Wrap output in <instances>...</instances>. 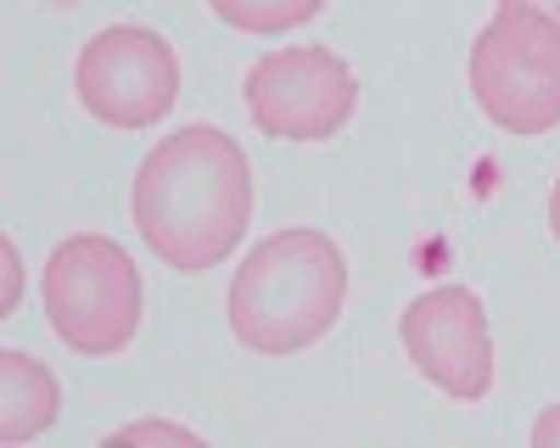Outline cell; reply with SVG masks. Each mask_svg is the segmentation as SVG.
<instances>
[{
    "label": "cell",
    "instance_id": "1",
    "mask_svg": "<svg viewBox=\"0 0 560 448\" xmlns=\"http://www.w3.org/2000/svg\"><path fill=\"white\" fill-rule=\"evenodd\" d=\"M135 231L168 269L202 275L242 247L253 224L247 152L219 123H185L135 168Z\"/></svg>",
    "mask_w": 560,
    "mask_h": 448
},
{
    "label": "cell",
    "instance_id": "2",
    "mask_svg": "<svg viewBox=\"0 0 560 448\" xmlns=\"http://www.w3.org/2000/svg\"><path fill=\"white\" fill-rule=\"evenodd\" d=\"M348 297V258L319 231H275L230 281V331L264 358L314 347Z\"/></svg>",
    "mask_w": 560,
    "mask_h": 448
},
{
    "label": "cell",
    "instance_id": "3",
    "mask_svg": "<svg viewBox=\"0 0 560 448\" xmlns=\"http://www.w3.org/2000/svg\"><path fill=\"white\" fill-rule=\"evenodd\" d=\"M471 96L504 134L560 129V28L533 7L499 0L471 45Z\"/></svg>",
    "mask_w": 560,
    "mask_h": 448
},
{
    "label": "cell",
    "instance_id": "4",
    "mask_svg": "<svg viewBox=\"0 0 560 448\" xmlns=\"http://www.w3.org/2000/svg\"><path fill=\"white\" fill-rule=\"evenodd\" d=\"M45 314L79 358H113L140 326L135 258L107 236H68L45 263Z\"/></svg>",
    "mask_w": 560,
    "mask_h": 448
},
{
    "label": "cell",
    "instance_id": "5",
    "mask_svg": "<svg viewBox=\"0 0 560 448\" xmlns=\"http://www.w3.org/2000/svg\"><path fill=\"white\" fill-rule=\"evenodd\" d=\"M247 113L275 141H331L359 107L353 68L325 45H280L247 73Z\"/></svg>",
    "mask_w": 560,
    "mask_h": 448
},
{
    "label": "cell",
    "instance_id": "6",
    "mask_svg": "<svg viewBox=\"0 0 560 448\" xmlns=\"http://www.w3.org/2000/svg\"><path fill=\"white\" fill-rule=\"evenodd\" d=\"M179 96L174 45L158 28L118 23L79 51V102L113 129H152Z\"/></svg>",
    "mask_w": 560,
    "mask_h": 448
},
{
    "label": "cell",
    "instance_id": "7",
    "mask_svg": "<svg viewBox=\"0 0 560 448\" xmlns=\"http://www.w3.org/2000/svg\"><path fill=\"white\" fill-rule=\"evenodd\" d=\"M398 337L415 358V370L438 392H448L459 403L488 398V387H493V342H488V308L471 286L420 292L404 308Z\"/></svg>",
    "mask_w": 560,
    "mask_h": 448
},
{
    "label": "cell",
    "instance_id": "8",
    "mask_svg": "<svg viewBox=\"0 0 560 448\" xmlns=\"http://www.w3.org/2000/svg\"><path fill=\"white\" fill-rule=\"evenodd\" d=\"M57 376L39 365L34 353L7 347L0 353V437L7 443H34L57 426Z\"/></svg>",
    "mask_w": 560,
    "mask_h": 448
},
{
    "label": "cell",
    "instance_id": "9",
    "mask_svg": "<svg viewBox=\"0 0 560 448\" xmlns=\"http://www.w3.org/2000/svg\"><path fill=\"white\" fill-rule=\"evenodd\" d=\"M208 7L242 34H287V28L319 17L325 0H208Z\"/></svg>",
    "mask_w": 560,
    "mask_h": 448
},
{
    "label": "cell",
    "instance_id": "10",
    "mask_svg": "<svg viewBox=\"0 0 560 448\" xmlns=\"http://www.w3.org/2000/svg\"><path fill=\"white\" fill-rule=\"evenodd\" d=\"M118 443H202V437L185 426H168V421H135L118 432Z\"/></svg>",
    "mask_w": 560,
    "mask_h": 448
},
{
    "label": "cell",
    "instance_id": "11",
    "mask_svg": "<svg viewBox=\"0 0 560 448\" xmlns=\"http://www.w3.org/2000/svg\"><path fill=\"white\" fill-rule=\"evenodd\" d=\"M533 448H560V403H549L533 421Z\"/></svg>",
    "mask_w": 560,
    "mask_h": 448
},
{
    "label": "cell",
    "instance_id": "12",
    "mask_svg": "<svg viewBox=\"0 0 560 448\" xmlns=\"http://www.w3.org/2000/svg\"><path fill=\"white\" fill-rule=\"evenodd\" d=\"M516 7H533L538 17H549V23L560 28V0H516Z\"/></svg>",
    "mask_w": 560,
    "mask_h": 448
},
{
    "label": "cell",
    "instance_id": "13",
    "mask_svg": "<svg viewBox=\"0 0 560 448\" xmlns=\"http://www.w3.org/2000/svg\"><path fill=\"white\" fill-rule=\"evenodd\" d=\"M7 263H12V275H7V308L18 303V252H12V241H7Z\"/></svg>",
    "mask_w": 560,
    "mask_h": 448
},
{
    "label": "cell",
    "instance_id": "14",
    "mask_svg": "<svg viewBox=\"0 0 560 448\" xmlns=\"http://www.w3.org/2000/svg\"><path fill=\"white\" fill-rule=\"evenodd\" d=\"M549 231H555V241H560V179H555V191H549Z\"/></svg>",
    "mask_w": 560,
    "mask_h": 448
}]
</instances>
